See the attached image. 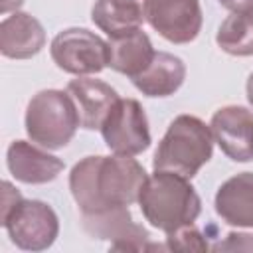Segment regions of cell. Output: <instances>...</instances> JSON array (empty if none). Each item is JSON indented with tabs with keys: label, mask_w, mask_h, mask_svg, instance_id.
I'll use <instances>...</instances> for the list:
<instances>
[{
	"label": "cell",
	"mask_w": 253,
	"mask_h": 253,
	"mask_svg": "<svg viewBox=\"0 0 253 253\" xmlns=\"http://www.w3.org/2000/svg\"><path fill=\"white\" fill-rule=\"evenodd\" d=\"M146 178L132 156H85L69 172V190L81 215H95L138 202Z\"/></svg>",
	"instance_id": "cell-1"
},
{
	"label": "cell",
	"mask_w": 253,
	"mask_h": 253,
	"mask_svg": "<svg viewBox=\"0 0 253 253\" xmlns=\"http://www.w3.org/2000/svg\"><path fill=\"white\" fill-rule=\"evenodd\" d=\"M138 206L144 219L164 233L194 223L202 211V200L190 178L168 170H154L146 178Z\"/></svg>",
	"instance_id": "cell-2"
},
{
	"label": "cell",
	"mask_w": 253,
	"mask_h": 253,
	"mask_svg": "<svg viewBox=\"0 0 253 253\" xmlns=\"http://www.w3.org/2000/svg\"><path fill=\"white\" fill-rule=\"evenodd\" d=\"M213 154L211 128L194 115H178L166 128L152 158L154 170L194 178Z\"/></svg>",
	"instance_id": "cell-3"
},
{
	"label": "cell",
	"mask_w": 253,
	"mask_h": 253,
	"mask_svg": "<svg viewBox=\"0 0 253 253\" xmlns=\"http://www.w3.org/2000/svg\"><path fill=\"white\" fill-rule=\"evenodd\" d=\"M26 132L32 142L47 150L63 148L81 126L73 97L61 89L38 91L26 109Z\"/></svg>",
	"instance_id": "cell-4"
},
{
	"label": "cell",
	"mask_w": 253,
	"mask_h": 253,
	"mask_svg": "<svg viewBox=\"0 0 253 253\" xmlns=\"http://www.w3.org/2000/svg\"><path fill=\"white\" fill-rule=\"evenodd\" d=\"M8 237L24 251H43L53 245L59 233V219L51 206L42 200H22L0 217Z\"/></svg>",
	"instance_id": "cell-5"
},
{
	"label": "cell",
	"mask_w": 253,
	"mask_h": 253,
	"mask_svg": "<svg viewBox=\"0 0 253 253\" xmlns=\"http://www.w3.org/2000/svg\"><path fill=\"white\" fill-rule=\"evenodd\" d=\"M53 63L71 75L101 73L109 67V42L85 28L61 30L49 45Z\"/></svg>",
	"instance_id": "cell-6"
},
{
	"label": "cell",
	"mask_w": 253,
	"mask_h": 253,
	"mask_svg": "<svg viewBox=\"0 0 253 253\" xmlns=\"http://www.w3.org/2000/svg\"><path fill=\"white\" fill-rule=\"evenodd\" d=\"M101 134L109 150L123 156H136L144 152L152 142L142 105L128 97H119V101L113 105L101 125Z\"/></svg>",
	"instance_id": "cell-7"
},
{
	"label": "cell",
	"mask_w": 253,
	"mask_h": 253,
	"mask_svg": "<svg viewBox=\"0 0 253 253\" xmlns=\"http://www.w3.org/2000/svg\"><path fill=\"white\" fill-rule=\"evenodd\" d=\"M144 20L164 40L190 43L202 30L200 0H142Z\"/></svg>",
	"instance_id": "cell-8"
},
{
	"label": "cell",
	"mask_w": 253,
	"mask_h": 253,
	"mask_svg": "<svg viewBox=\"0 0 253 253\" xmlns=\"http://www.w3.org/2000/svg\"><path fill=\"white\" fill-rule=\"evenodd\" d=\"M213 140L233 162L253 160V113L239 105H227L210 121Z\"/></svg>",
	"instance_id": "cell-9"
},
{
	"label": "cell",
	"mask_w": 253,
	"mask_h": 253,
	"mask_svg": "<svg viewBox=\"0 0 253 253\" xmlns=\"http://www.w3.org/2000/svg\"><path fill=\"white\" fill-rule=\"evenodd\" d=\"M83 229L97 239H109L113 249H146L148 231L132 221L128 206L115 208L95 215H81Z\"/></svg>",
	"instance_id": "cell-10"
},
{
	"label": "cell",
	"mask_w": 253,
	"mask_h": 253,
	"mask_svg": "<svg viewBox=\"0 0 253 253\" xmlns=\"http://www.w3.org/2000/svg\"><path fill=\"white\" fill-rule=\"evenodd\" d=\"M6 166L18 182L47 184L61 174L63 160L53 154H47L32 142L14 140L6 150Z\"/></svg>",
	"instance_id": "cell-11"
},
{
	"label": "cell",
	"mask_w": 253,
	"mask_h": 253,
	"mask_svg": "<svg viewBox=\"0 0 253 253\" xmlns=\"http://www.w3.org/2000/svg\"><path fill=\"white\" fill-rule=\"evenodd\" d=\"M45 45L43 26L26 12H12L0 22V51L10 59H30Z\"/></svg>",
	"instance_id": "cell-12"
},
{
	"label": "cell",
	"mask_w": 253,
	"mask_h": 253,
	"mask_svg": "<svg viewBox=\"0 0 253 253\" xmlns=\"http://www.w3.org/2000/svg\"><path fill=\"white\" fill-rule=\"evenodd\" d=\"M67 93L73 97L79 111L81 126L87 130L101 128L109 111L119 101L117 91L109 83L101 79H91V77L71 79L67 83Z\"/></svg>",
	"instance_id": "cell-13"
},
{
	"label": "cell",
	"mask_w": 253,
	"mask_h": 253,
	"mask_svg": "<svg viewBox=\"0 0 253 253\" xmlns=\"http://www.w3.org/2000/svg\"><path fill=\"white\" fill-rule=\"evenodd\" d=\"M215 213L233 227H253V172L225 180L215 192Z\"/></svg>",
	"instance_id": "cell-14"
},
{
	"label": "cell",
	"mask_w": 253,
	"mask_h": 253,
	"mask_svg": "<svg viewBox=\"0 0 253 253\" xmlns=\"http://www.w3.org/2000/svg\"><path fill=\"white\" fill-rule=\"evenodd\" d=\"M186 79L184 61L168 51H156L150 65L136 77L132 85L146 97H170L174 95Z\"/></svg>",
	"instance_id": "cell-15"
},
{
	"label": "cell",
	"mask_w": 253,
	"mask_h": 253,
	"mask_svg": "<svg viewBox=\"0 0 253 253\" xmlns=\"http://www.w3.org/2000/svg\"><path fill=\"white\" fill-rule=\"evenodd\" d=\"M154 53L152 42L142 30L109 40V67L128 75L130 79L140 75L150 65Z\"/></svg>",
	"instance_id": "cell-16"
},
{
	"label": "cell",
	"mask_w": 253,
	"mask_h": 253,
	"mask_svg": "<svg viewBox=\"0 0 253 253\" xmlns=\"http://www.w3.org/2000/svg\"><path fill=\"white\" fill-rule=\"evenodd\" d=\"M91 20L109 38H119L140 30L144 10L138 0H97L91 10Z\"/></svg>",
	"instance_id": "cell-17"
},
{
	"label": "cell",
	"mask_w": 253,
	"mask_h": 253,
	"mask_svg": "<svg viewBox=\"0 0 253 253\" xmlns=\"http://www.w3.org/2000/svg\"><path fill=\"white\" fill-rule=\"evenodd\" d=\"M215 42L229 55H253V10L231 12L217 28Z\"/></svg>",
	"instance_id": "cell-18"
},
{
	"label": "cell",
	"mask_w": 253,
	"mask_h": 253,
	"mask_svg": "<svg viewBox=\"0 0 253 253\" xmlns=\"http://www.w3.org/2000/svg\"><path fill=\"white\" fill-rule=\"evenodd\" d=\"M206 237L194 223H190V225L178 227L172 233H166V247L174 251H208L210 245Z\"/></svg>",
	"instance_id": "cell-19"
},
{
	"label": "cell",
	"mask_w": 253,
	"mask_h": 253,
	"mask_svg": "<svg viewBox=\"0 0 253 253\" xmlns=\"http://www.w3.org/2000/svg\"><path fill=\"white\" fill-rule=\"evenodd\" d=\"M213 251H253V235L249 233H227L225 241H219L211 247Z\"/></svg>",
	"instance_id": "cell-20"
},
{
	"label": "cell",
	"mask_w": 253,
	"mask_h": 253,
	"mask_svg": "<svg viewBox=\"0 0 253 253\" xmlns=\"http://www.w3.org/2000/svg\"><path fill=\"white\" fill-rule=\"evenodd\" d=\"M223 8L229 12H249L253 10V0H219Z\"/></svg>",
	"instance_id": "cell-21"
},
{
	"label": "cell",
	"mask_w": 253,
	"mask_h": 253,
	"mask_svg": "<svg viewBox=\"0 0 253 253\" xmlns=\"http://www.w3.org/2000/svg\"><path fill=\"white\" fill-rule=\"evenodd\" d=\"M24 4V0H0V12L8 14V12H18V8Z\"/></svg>",
	"instance_id": "cell-22"
},
{
	"label": "cell",
	"mask_w": 253,
	"mask_h": 253,
	"mask_svg": "<svg viewBox=\"0 0 253 253\" xmlns=\"http://www.w3.org/2000/svg\"><path fill=\"white\" fill-rule=\"evenodd\" d=\"M245 91H247V101H249V105L253 107V73H251V75H249V79H247Z\"/></svg>",
	"instance_id": "cell-23"
}]
</instances>
